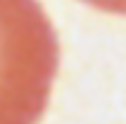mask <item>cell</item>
I'll use <instances>...</instances> for the list:
<instances>
[{
  "instance_id": "obj_1",
  "label": "cell",
  "mask_w": 126,
  "mask_h": 124,
  "mask_svg": "<svg viewBox=\"0 0 126 124\" xmlns=\"http://www.w3.org/2000/svg\"><path fill=\"white\" fill-rule=\"evenodd\" d=\"M83 2L108 14H124L126 16V0H83Z\"/></svg>"
}]
</instances>
